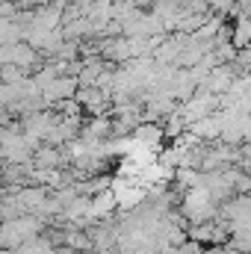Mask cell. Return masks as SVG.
<instances>
[{
  "mask_svg": "<svg viewBox=\"0 0 251 254\" xmlns=\"http://www.w3.org/2000/svg\"><path fill=\"white\" fill-rule=\"evenodd\" d=\"M184 216L192 225L213 222V219H219V204L210 198V192L198 184L195 190H187V195H184Z\"/></svg>",
  "mask_w": 251,
  "mask_h": 254,
  "instance_id": "obj_1",
  "label": "cell"
},
{
  "mask_svg": "<svg viewBox=\"0 0 251 254\" xmlns=\"http://www.w3.org/2000/svg\"><path fill=\"white\" fill-rule=\"evenodd\" d=\"M42 231V219L36 216H18L12 222L0 225V246H24L30 240H36V234Z\"/></svg>",
  "mask_w": 251,
  "mask_h": 254,
  "instance_id": "obj_2",
  "label": "cell"
},
{
  "mask_svg": "<svg viewBox=\"0 0 251 254\" xmlns=\"http://www.w3.org/2000/svg\"><path fill=\"white\" fill-rule=\"evenodd\" d=\"M74 101L83 107V116L86 119H95V116H107V107H110V98L98 89V86H80Z\"/></svg>",
  "mask_w": 251,
  "mask_h": 254,
  "instance_id": "obj_3",
  "label": "cell"
},
{
  "mask_svg": "<svg viewBox=\"0 0 251 254\" xmlns=\"http://www.w3.org/2000/svg\"><path fill=\"white\" fill-rule=\"evenodd\" d=\"M163 136H166V130L160 125H151V122H142V125L133 130V142L139 145V148H145V151H157L160 148V142H163Z\"/></svg>",
  "mask_w": 251,
  "mask_h": 254,
  "instance_id": "obj_4",
  "label": "cell"
},
{
  "mask_svg": "<svg viewBox=\"0 0 251 254\" xmlns=\"http://www.w3.org/2000/svg\"><path fill=\"white\" fill-rule=\"evenodd\" d=\"M63 163H68L65 148H54V145H39L33 154V169H60Z\"/></svg>",
  "mask_w": 251,
  "mask_h": 254,
  "instance_id": "obj_5",
  "label": "cell"
},
{
  "mask_svg": "<svg viewBox=\"0 0 251 254\" xmlns=\"http://www.w3.org/2000/svg\"><path fill=\"white\" fill-rule=\"evenodd\" d=\"M237 6H240V0H210V9L219 18H228V12H234Z\"/></svg>",
  "mask_w": 251,
  "mask_h": 254,
  "instance_id": "obj_6",
  "label": "cell"
},
{
  "mask_svg": "<svg viewBox=\"0 0 251 254\" xmlns=\"http://www.w3.org/2000/svg\"><path fill=\"white\" fill-rule=\"evenodd\" d=\"M237 169H240L243 175H249V178H251V157H249V154H240V163H237Z\"/></svg>",
  "mask_w": 251,
  "mask_h": 254,
  "instance_id": "obj_7",
  "label": "cell"
},
{
  "mask_svg": "<svg viewBox=\"0 0 251 254\" xmlns=\"http://www.w3.org/2000/svg\"><path fill=\"white\" fill-rule=\"evenodd\" d=\"M0 198H6V181L0 178Z\"/></svg>",
  "mask_w": 251,
  "mask_h": 254,
  "instance_id": "obj_8",
  "label": "cell"
},
{
  "mask_svg": "<svg viewBox=\"0 0 251 254\" xmlns=\"http://www.w3.org/2000/svg\"><path fill=\"white\" fill-rule=\"evenodd\" d=\"M249 195H251V192H249Z\"/></svg>",
  "mask_w": 251,
  "mask_h": 254,
  "instance_id": "obj_9",
  "label": "cell"
}]
</instances>
